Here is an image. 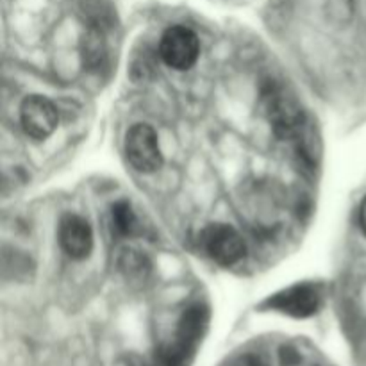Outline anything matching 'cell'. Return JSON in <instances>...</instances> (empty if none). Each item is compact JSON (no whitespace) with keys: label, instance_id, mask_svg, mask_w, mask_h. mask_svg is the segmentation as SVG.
I'll use <instances>...</instances> for the list:
<instances>
[{"label":"cell","instance_id":"6da1fadb","mask_svg":"<svg viewBox=\"0 0 366 366\" xmlns=\"http://www.w3.org/2000/svg\"><path fill=\"white\" fill-rule=\"evenodd\" d=\"M125 154L134 170L152 174L163 164V154L156 131L147 124H136L125 136Z\"/></svg>","mask_w":366,"mask_h":366},{"label":"cell","instance_id":"7a4b0ae2","mask_svg":"<svg viewBox=\"0 0 366 366\" xmlns=\"http://www.w3.org/2000/svg\"><path fill=\"white\" fill-rule=\"evenodd\" d=\"M200 245L214 263L232 267L245 256V242L234 227L225 224L207 225L200 234Z\"/></svg>","mask_w":366,"mask_h":366},{"label":"cell","instance_id":"3957f363","mask_svg":"<svg viewBox=\"0 0 366 366\" xmlns=\"http://www.w3.org/2000/svg\"><path fill=\"white\" fill-rule=\"evenodd\" d=\"M322 288L318 285L304 282V285L290 286L264 302V307L292 318H310L320 310Z\"/></svg>","mask_w":366,"mask_h":366},{"label":"cell","instance_id":"277c9868","mask_svg":"<svg viewBox=\"0 0 366 366\" xmlns=\"http://www.w3.org/2000/svg\"><path fill=\"white\" fill-rule=\"evenodd\" d=\"M200 54V41L195 32L182 25L167 29L161 36L159 56L170 68L189 70L197 63Z\"/></svg>","mask_w":366,"mask_h":366},{"label":"cell","instance_id":"5b68a950","mask_svg":"<svg viewBox=\"0 0 366 366\" xmlns=\"http://www.w3.org/2000/svg\"><path fill=\"white\" fill-rule=\"evenodd\" d=\"M20 124L27 136L34 139H45L57 129L59 113L46 97L31 95L21 102Z\"/></svg>","mask_w":366,"mask_h":366},{"label":"cell","instance_id":"8992f818","mask_svg":"<svg viewBox=\"0 0 366 366\" xmlns=\"http://www.w3.org/2000/svg\"><path fill=\"white\" fill-rule=\"evenodd\" d=\"M61 249L75 261L86 259L93 249V231L88 222L79 214H64L57 231Z\"/></svg>","mask_w":366,"mask_h":366},{"label":"cell","instance_id":"52a82bcc","mask_svg":"<svg viewBox=\"0 0 366 366\" xmlns=\"http://www.w3.org/2000/svg\"><path fill=\"white\" fill-rule=\"evenodd\" d=\"M81 14L84 16L88 27L95 31L104 32L113 25V11L102 0H82Z\"/></svg>","mask_w":366,"mask_h":366},{"label":"cell","instance_id":"ba28073f","mask_svg":"<svg viewBox=\"0 0 366 366\" xmlns=\"http://www.w3.org/2000/svg\"><path fill=\"white\" fill-rule=\"evenodd\" d=\"M111 218H113V227L117 229V232L127 236L132 234L138 225V220H136V214L132 211L131 204L122 200V202H117L113 206V211H111Z\"/></svg>","mask_w":366,"mask_h":366},{"label":"cell","instance_id":"9c48e42d","mask_svg":"<svg viewBox=\"0 0 366 366\" xmlns=\"http://www.w3.org/2000/svg\"><path fill=\"white\" fill-rule=\"evenodd\" d=\"M360 227L361 231H363V234L366 236V197L360 206Z\"/></svg>","mask_w":366,"mask_h":366},{"label":"cell","instance_id":"30bf717a","mask_svg":"<svg viewBox=\"0 0 366 366\" xmlns=\"http://www.w3.org/2000/svg\"><path fill=\"white\" fill-rule=\"evenodd\" d=\"M156 366H168V365L164 363V361H161V360H159V361H157V365H156Z\"/></svg>","mask_w":366,"mask_h":366}]
</instances>
